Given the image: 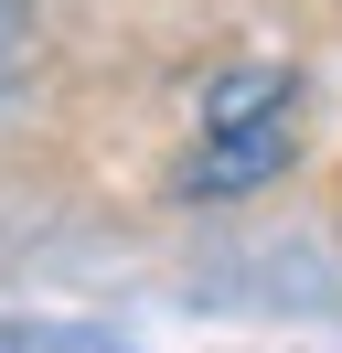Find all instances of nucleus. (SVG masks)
Wrapping results in <instances>:
<instances>
[{
	"instance_id": "f257e3e1",
	"label": "nucleus",
	"mask_w": 342,
	"mask_h": 353,
	"mask_svg": "<svg viewBox=\"0 0 342 353\" xmlns=\"http://www.w3.org/2000/svg\"><path fill=\"white\" fill-rule=\"evenodd\" d=\"M289 150H299V86H289L278 65H235V75L203 86V129H192L182 193H203V203L256 193Z\"/></svg>"
},
{
	"instance_id": "f03ea898",
	"label": "nucleus",
	"mask_w": 342,
	"mask_h": 353,
	"mask_svg": "<svg viewBox=\"0 0 342 353\" xmlns=\"http://www.w3.org/2000/svg\"><path fill=\"white\" fill-rule=\"evenodd\" d=\"M0 353H128V343H107V332H64V321H11Z\"/></svg>"
}]
</instances>
